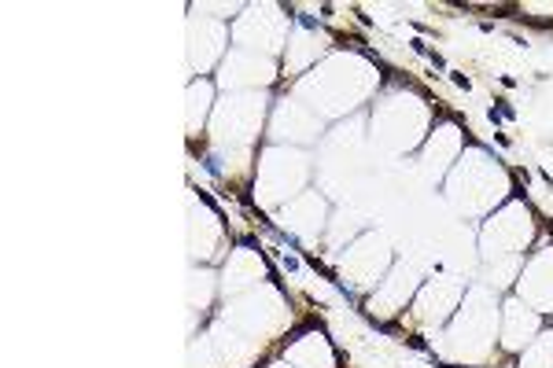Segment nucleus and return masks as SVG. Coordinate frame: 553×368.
Wrapping results in <instances>:
<instances>
[{
	"mask_svg": "<svg viewBox=\"0 0 553 368\" xmlns=\"http://www.w3.org/2000/svg\"><path fill=\"white\" fill-rule=\"evenodd\" d=\"M207 170H210V173H214V177L221 173V166H218V159H214V155H207Z\"/></svg>",
	"mask_w": 553,
	"mask_h": 368,
	"instance_id": "f257e3e1",
	"label": "nucleus"
}]
</instances>
